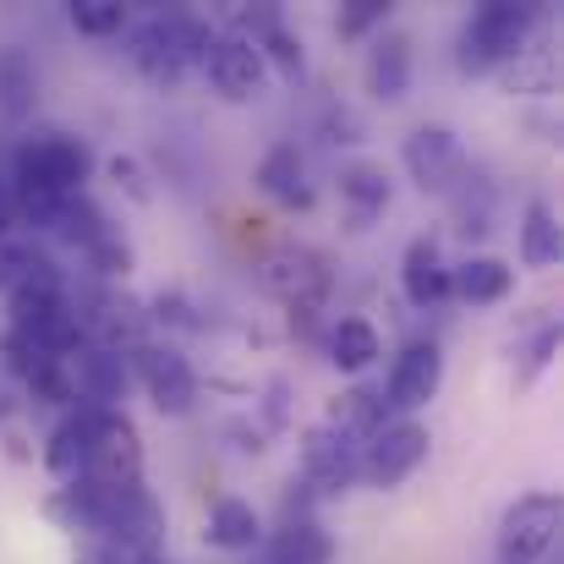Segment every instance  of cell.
<instances>
[{
  "label": "cell",
  "instance_id": "8fae6325",
  "mask_svg": "<svg viewBox=\"0 0 564 564\" xmlns=\"http://www.w3.org/2000/svg\"><path fill=\"white\" fill-rule=\"evenodd\" d=\"M357 477H362V444L340 438L324 422L302 433V488H313V494H346Z\"/></svg>",
  "mask_w": 564,
  "mask_h": 564
},
{
  "label": "cell",
  "instance_id": "ffe728a7",
  "mask_svg": "<svg viewBox=\"0 0 564 564\" xmlns=\"http://www.w3.org/2000/svg\"><path fill=\"white\" fill-rule=\"evenodd\" d=\"M324 427H335V433L351 438V444H368L378 427H389V405L378 400L373 389H340V394L324 405Z\"/></svg>",
  "mask_w": 564,
  "mask_h": 564
},
{
  "label": "cell",
  "instance_id": "484cf974",
  "mask_svg": "<svg viewBox=\"0 0 564 564\" xmlns=\"http://www.w3.org/2000/svg\"><path fill=\"white\" fill-rule=\"evenodd\" d=\"M340 197L351 203L357 225H368L373 214L389 208V171L373 165V160H351V165H340Z\"/></svg>",
  "mask_w": 564,
  "mask_h": 564
},
{
  "label": "cell",
  "instance_id": "f546056e",
  "mask_svg": "<svg viewBox=\"0 0 564 564\" xmlns=\"http://www.w3.org/2000/svg\"><path fill=\"white\" fill-rule=\"evenodd\" d=\"M33 94H39L33 61L22 50H0V110L22 116V110H33Z\"/></svg>",
  "mask_w": 564,
  "mask_h": 564
},
{
  "label": "cell",
  "instance_id": "ac0fdd59",
  "mask_svg": "<svg viewBox=\"0 0 564 564\" xmlns=\"http://www.w3.org/2000/svg\"><path fill=\"white\" fill-rule=\"evenodd\" d=\"M400 291H405L411 307H438L449 296V263H444V252H438L433 236H416L405 247V258H400Z\"/></svg>",
  "mask_w": 564,
  "mask_h": 564
},
{
  "label": "cell",
  "instance_id": "8992f818",
  "mask_svg": "<svg viewBox=\"0 0 564 564\" xmlns=\"http://www.w3.org/2000/svg\"><path fill=\"white\" fill-rule=\"evenodd\" d=\"M11 335H22V340H28L33 351H44V357L77 351V346H83V329H77V307H72L66 285L11 296Z\"/></svg>",
  "mask_w": 564,
  "mask_h": 564
},
{
  "label": "cell",
  "instance_id": "1f68e13d",
  "mask_svg": "<svg viewBox=\"0 0 564 564\" xmlns=\"http://www.w3.org/2000/svg\"><path fill=\"white\" fill-rule=\"evenodd\" d=\"M258 44V55H263V66H274L280 77H302V39L285 28V22H274L263 39H252Z\"/></svg>",
  "mask_w": 564,
  "mask_h": 564
},
{
  "label": "cell",
  "instance_id": "d4e9b609",
  "mask_svg": "<svg viewBox=\"0 0 564 564\" xmlns=\"http://www.w3.org/2000/svg\"><path fill=\"white\" fill-rule=\"evenodd\" d=\"M335 560V538L318 521H285L269 543V564H329Z\"/></svg>",
  "mask_w": 564,
  "mask_h": 564
},
{
  "label": "cell",
  "instance_id": "d6986e66",
  "mask_svg": "<svg viewBox=\"0 0 564 564\" xmlns=\"http://www.w3.org/2000/svg\"><path fill=\"white\" fill-rule=\"evenodd\" d=\"M449 291L466 307H494V302H505L516 291V269L505 258H494V252H477V258H466V263L449 269Z\"/></svg>",
  "mask_w": 564,
  "mask_h": 564
},
{
  "label": "cell",
  "instance_id": "83f0119b",
  "mask_svg": "<svg viewBox=\"0 0 564 564\" xmlns=\"http://www.w3.org/2000/svg\"><path fill=\"white\" fill-rule=\"evenodd\" d=\"M449 208H455L460 236H488L494 230V187L482 176H460L449 187Z\"/></svg>",
  "mask_w": 564,
  "mask_h": 564
},
{
  "label": "cell",
  "instance_id": "277c9868",
  "mask_svg": "<svg viewBox=\"0 0 564 564\" xmlns=\"http://www.w3.org/2000/svg\"><path fill=\"white\" fill-rule=\"evenodd\" d=\"M538 17H543L538 6H516V0L477 6V11L466 17V28H460V55H455V66H460L466 77H482V72L516 61V55L527 50Z\"/></svg>",
  "mask_w": 564,
  "mask_h": 564
},
{
  "label": "cell",
  "instance_id": "cb8c5ba5",
  "mask_svg": "<svg viewBox=\"0 0 564 564\" xmlns=\"http://www.w3.org/2000/svg\"><path fill=\"white\" fill-rule=\"evenodd\" d=\"M378 357H383V340H378V329L368 318H340L335 329H329V362L340 368V373H368Z\"/></svg>",
  "mask_w": 564,
  "mask_h": 564
},
{
  "label": "cell",
  "instance_id": "4dcf8cb0",
  "mask_svg": "<svg viewBox=\"0 0 564 564\" xmlns=\"http://www.w3.org/2000/svg\"><path fill=\"white\" fill-rule=\"evenodd\" d=\"M72 28L88 39H110L127 28V6L121 0H72Z\"/></svg>",
  "mask_w": 564,
  "mask_h": 564
},
{
  "label": "cell",
  "instance_id": "836d02e7",
  "mask_svg": "<svg viewBox=\"0 0 564 564\" xmlns=\"http://www.w3.org/2000/svg\"><path fill=\"white\" fill-rule=\"evenodd\" d=\"M389 22V6L383 0H357V6H346L340 11V39H362V33H373V28H383Z\"/></svg>",
  "mask_w": 564,
  "mask_h": 564
},
{
  "label": "cell",
  "instance_id": "7c38bea8",
  "mask_svg": "<svg viewBox=\"0 0 564 564\" xmlns=\"http://www.w3.org/2000/svg\"><path fill=\"white\" fill-rule=\"evenodd\" d=\"M400 160H405V176L422 192H449L466 176V149L449 127H416L400 143Z\"/></svg>",
  "mask_w": 564,
  "mask_h": 564
},
{
  "label": "cell",
  "instance_id": "f1b7e54d",
  "mask_svg": "<svg viewBox=\"0 0 564 564\" xmlns=\"http://www.w3.org/2000/svg\"><path fill=\"white\" fill-rule=\"evenodd\" d=\"M554 83H560V55L554 50H521L505 72L510 94H554Z\"/></svg>",
  "mask_w": 564,
  "mask_h": 564
},
{
  "label": "cell",
  "instance_id": "d6a6232c",
  "mask_svg": "<svg viewBox=\"0 0 564 564\" xmlns=\"http://www.w3.org/2000/svg\"><path fill=\"white\" fill-rule=\"evenodd\" d=\"M83 252H88V263H94L105 280H121V274L132 269V247H127L116 230H105V236H99L94 247H83Z\"/></svg>",
  "mask_w": 564,
  "mask_h": 564
},
{
  "label": "cell",
  "instance_id": "3957f363",
  "mask_svg": "<svg viewBox=\"0 0 564 564\" xmlns=\"http://www.w3.org/2000/svg\"><path fill=\"white\" fill-rule=\"evenodd\" d=\"M214 50V28L192 11H165V17H149L138 33H132V66L149 77V83H176L187 66H203Z\"/></svg>",
  "mask_w": 564,
  "mask_h": 564
},
{
  "label": "cell",
  "instance_id": "9a60e30c",
  "mask_svg": "<svg viewBox=\"0 0 564 564\" xmlns=\"http://www.w3.org/2000/svg\"><path fill=\"white\" fill-rule=\"evenodd\" d=\"M61 362H66V378H72V400H83V411H116V400L127 394V357L121 351H105V346L83 340Z\"/></svg>",
  "mask_w": 564,
  "mask_h": 564
},
{
  "label": "cell",
  "instance_id": "30bf717a",
  "mask_svg": "<svg viewBox=\"0 0 564 564\" xmlns=\"http://www.w3.org/2000/svg\"><path fill=\"white\" fill-rule=\"evenodd\" d=\"M132 373L143 383V394L154 400L160 416H187L197 405V378H192L187 357L171 351V346H132Z\"/></svg>",
  "mask_w": 564,
  "mask_h": 564
},
{
  "label": "cell",
  "instance_id": "5b68a950",
  "mask_svg": "<svg viewBox=\"0 0 564 564\" xmlns=\"http://www.w3.org/2000/svg\"><path fill=\"white\" fill-rule=\"evenodd\" d=\"M564 527V499L560 494H521L505 516H499V564H538L554 554Z\"/></svg>",
  "mask_w": 564,
  "mask_h": 564
},
{
  "label": "cell",
  "instance_id": "e575fe53",
  "mask_svg": "<svg viewBox=\"0 0 564 564\" xmlns=\"http://www.w3.org/2000/svg\"><path fill=\"white\" fill-rule=\"evenodd\" d=\"M110 176H116L121 187L132 192V197H149V182H143V171H138V160H110Z\"/></svg>",
  "mask_w": 564,
  "mask_h": 564
},
{
  "label": "cell",
  "instance_id": "9c48e42d",
  "mask_svg": "<svg viewBox=\"0 0 564 564\" xmlns=\"http://www.w3.org/2000/svg\"><path fill=\"white\" fill-rule=\"evenodd\" d=\"M427 427L422 422H411V416H400V422H389V427H378L373 438L362 444V477L373 482V488H400L422 460H427Z\"/></svg>",
  "mask_w": 564,
  "mask_h": 564
},
{
  "label": "cell",
  "instance_id": "2e32d148",
  "mask_svg": "<svg viewBox=\"0 0 564 564\" xmlns=\"http://www.w3.org/2000/svg\"><path fill=\"white\" fill-rule=\"evenodd\" d=\"M55 285H61V269L33 236H0V291L6 296L55 291Z\"/></svg>",
  "mask_w": 564,
  "mask_h": 564
},
{
  "label": "cell",
  "instance_id": "e0dca14e",
  "mask_svg": "<svg viewBox=\"0 0 564 564\" xmlns=\"http://www.w3.org/2000/svg\"><path fill=\"white\" fill-rule=\"evenodd\" d=\"M362 77H368V94L383 99V105L405 99V88H411V39L394 33V28H378L373 44H368V61H362Z\"/></svg>",
  "mask_w": 564,
  "mask_h": 564
},
{
  "label": "cell",
  "instance_id": "8d00e7d4",
  "mask_svg": "<svg viewBox=\"0 0 564 564\" xmlns=\"http://www.w3.org/2000/svg\"><path fill=\"white\" fill-rule=\"evenodd\" d=\"M11 219H17V208H11V192L0 182V236H11Z\"/></svg>",
  "mask_w": 564,
  "mask_h": 564
},
{
  "label": "cell",
  "instance_id": "603a6c76",
  "mask_svg": "<svg viewBox=\"0 0 564 564\" xmlns=\"http://www.w3.org/2000/svg\"><path fill=\"white\" fill-rule=\"evenodd\" d=\"M208 543L225 554H252L263 543V521L247 499H214L208 510Z\"/></svg>",
  "mask_w": 564,
  "mask_h": 564
},
{
  "label": "cell",
  "instance_id": "52a82bcc",
  "mask_svg": "<svg viewBox=\"0 0 564 564\" xmlns=\"http://www.w3.org/2000/svg\"><path fill=\"white\" fill-rule=\"evenodd\" d=\"M83 482H99V488H138L143 482V438L121 411H94Z\"/></svg>",
  "mask_w": 564,
  "mask_h": 564
},
{
  "label": "cell",
  "instance_id": "4fadbf2b",
  "mask_svg": "<svg viewBox=\"0 0 564 564\" xmlns=\"http://www.w3.org/2000/svg\"><path fill=\"white\" fill-rule=\"evenodd\" d=\"M438 383H444V351L433 346V340H411L394 362H389V378H383V405L389 411H400V416H411V411H422L433 394H438Z\"/></svg>",
  "mask_w": 564,
  "mask_h": 564
},
{
  "label": "cell",
  "instance_id": "5bb4252c",
  "mask_svg": "<svg viewBox=\"0 0 564 564\" xmlns=\"http://www.w3.org/2000/svg\"><path fill=\"white\" fill-rule=\"evenodd\" d=\"M203 72H208L214 94L230 99V105H252V99L269 94V66H263L258 44H247V39H236V33H230V39H214Z\"/></svg>",
  "mask_w": 564,
  "mask_h": 564
},
{
  "label": "cell",
  "instance_id": "4316f807",
  "mask_svg": "<svg viewBox=\"0 0 564 564\" xmlns=\"http://www.w3.org/2000/svg\"><path fill=\"white\" fill-rule=\"evenodd\" d=\"M521 263L527 269H554L560 263V219L543 197H532L527 214H521Z\"/></svg>",
  "mask_w": 564,
  "mask_h": 564
},
{
  "label": "cell",
  "instance_id": "d590c367",
  "mask_svg": "<svg viewBox=\"0 0 564 564\" xmlns=\"http://www.w3.org/2000/svg\"><path fill=\"white\" fill-rule=\"evenodd\" d=\"M285 394H291V383H285V378H274V383H269V394H263V416H269V427H285Z\"/></svg>",
  "mask_w": 564,
  "mask_h": 564
},
{
  "label": "cell",
  "instance_id": "6da1fadb",
  "mask_svg": "<svg viewBox=\"0 0 564 564\" xmlns=\"http://www.w3.org/2000/svg\"><path fill=\"white\" fill-rule=\"evenodd\" d=\"M94 171V154L83 138H66V132H33L22 138L17 149V187H11V208L28 219V225H44L61 214L66 197H77L83 182Z\"/></svg>",
  "mask_w": 564,
  "mask_h": 564
},
{
  "label": "cell",
  "instance_id": "ba28073f",
  "mask_svg": "<svg viewBox=\"0 0 564 564\" xmlns=\"http://www.w3.org/2000/svg\"><path fill=\"white\" fill-rule=\"evenodd\" d=\"M263 291L291 313H318V302L329 296V263L313 247H280L263 258Z\"/></svg>",
  "mask_w": 564,
  "mask_h": 564
},
{
  "label": "cell",
  "instance_id": "7402d4cb",
  "mask_svg": "<svg viewBox=\"0 0 564 564\" xmlns=\"http://www.w3.org/2000/svg\"><path fill=\"white\" fill-rule=\"evenodd\" d=\"M258 187L285 208H313V187H307V165L296 154V143H274L258 165Z\"/></svg>",
  "mask_w": 564,
  "mask_h": 564
},
{
  "label": "cell",
  "instance_id": "44dd1931",
  "mask_svg": "<svg viewBox=\"0 0 564 564\" xmlns=\"http://www.w3.org/2000/svg\"><path fill=\"white\" fill-rule=\"evenodd\" d=\"M88 427H94V411H72L55 433H50V444H44V466H50V477L55 482H83V471H88Z\"/></svg>",
  "mask_w": 564,
  "mask_h": 564
},
{
  "label": "cell",
  "instance_id": "7a4b0ae2",
  "mask_svg": "<svg viewBox=\"0 0 564 564\" xmlns=\"http://www.w3.org/2000/svg\"><path fill=\"white\" fill-rule=\"evenodd\" d=\"M61 510L72 516V527H88L110 549H127V554H154V543L165 532V510L154 505V494L143 482L138 488L72 482V488H61Z\"/></svg>",
  "mask_w": 564,
  "mask_h": 564
}]
</instances>
